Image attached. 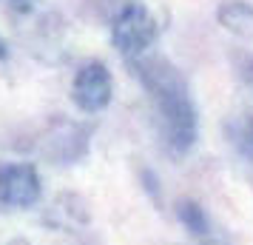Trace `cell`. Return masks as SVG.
<instances>
[{
  "mask_svg": "<svg viewBox=\"0 0 253 245\" xmlns=\"http://www.w3.org/2000/svg\"><path fill=\"white\" fill-rule=\"evenodd\" d=\"M176 217H179V222L188 228V234H191L199 245H219L216 231H213V225H211L205 208H202L199 202L182 199V202L176 205Z\"/></svg>",
  "mask_w": 253,
  "mask_h": 245,
  "instance_id": "obj_5",
  "label": "cell"
},
{
  "mask_svg": "<svg viewBox=\"0 0 253 245\" xmlns=\"http://www.w3.org/2000/svg\"><path fill=\"white\" fill-rule=\"evenodd\" d=\"M6 57H9V46H6V40L0 37V63H3Z\"/></svg>",
  "mask_w": 253,
  "mask_h": 245,
  "instance_id": "obj_9",
  "label": "cell"
},
{
  "mask_svg": "<svg viewBox=\"0 0 253 245\" xmlns=\"http://www.w3.org/2000/svg\"><path fill=\"white\" fill-rule=\"evenodd\" d=\"M230 137H233L236 151H239L248 163H253V114L236 120V123L230 126Z\"/></svg>",
  "mask_w": 253,
  "mask_h": 245,
  "instance_id": "obj_7",
  "label": "cell"
},
{
  "mask_svg": "<svg viewBox=\"0 0 253 245\" xmlns=\"http://www.w3.org/2000/svg\"><path fill=\"white\" fill-rule=\"evenodd\" d=\"M219 26L228 29L230 35L239 37H251L253 35V6L245 3V0H228L219 6Z\"/></svg>",
  "mask_w": 253,
  "mask_h": 245,
  "instance_id": "obj_6",
  "label": "cell"
},
{
  "mask_svg": "<svg viewBox=\"0 0 253 245\" xmlns=\"http://www.w3.org/2000/svg\"><path fill=\"white\" fill-rule=\"evenodd\" d=\"M40 199V177L29 163L0 165V205L29 208Z\"/></svg>",
  "mask_w": 253,
  "mask_h": 245,
  "instance_id": "obj_4",
  "label": "cell"
},
{
  "mask_svg": "<svg viewBox=\"0 0 253 245\" xmlns=\"http://www.w3.org/2000/svg\"><path fill=\"white\" fill-rule=\"evenodd\" d=\"M160 37V23L142 3H126L111 20V43L126 60H137Z\"/></svg>",
  "mask_w": 253,
  "mask_h": 245,
  "instance_id": "obj_2",
  "label": "cell"
},
{
  "mask_svg": "<svg viewBox=\"0 0 253 245\" xmlns=\"http://www.w3.org/2000/svg\"><path fill=\"white\" fill-rule=\"evenodd\" d=\"M6 245H32L29 240H23V237H14V240H9Z\"/></svg>",
  "mask_w": 253,
  "mask_h": 245,
  "instance_id": "obj_10",
  "label": "cell"
},
{
  "mask_svg": "<svg viewBox=\"0 0 253 245\" xmlns=\"http://www.w3.org/2000/svg\"><path fill=\"white\" fill-rule=\"evenodd\" d=\"M111 94H114V80H111V71L105 69L100 60L85 63L71 83V100L74 105L85 111V114H97L103 111L105 105L111 103Z\"/></svg>",
  "mask_w": 253,
  "mask_h": 245,
  "instance_id": "obj_3",
  "label": "cell"
},
{
  "mask_svg": "<svg viewBox=\"0 0 253 245\" xmlns=\"http://www.w3.org/2000/svg\"><path fill=\"white\" fill-rule=\"evenodd\" d=\"M9 6H12L14 14H32L40 6V0H6Z\"/></svg>",
  "mask_w": 253,
  "mask_h": 245,
  "instance_id": "obj_8",
  "label": "cell"
},
{
  "mask_svg": "<svg viewBox=\"0 0 253 245\" xmlns=\"http://www.w3.org/2000/svg\"><path fill=\"white\" fill-rule=\"evenodd\" d=\"M134 74L151 94V103L160 117V129L165 137V146L173 154H185L194 148L199 123H196V105L188 94L179 69L165 57H142L131 60Z\"/></svg>",
  "mask_w": 253,
  "mask_h": 245,
  "instance_id": "obj_1",
  "label": "cell"
}]
</instances>
